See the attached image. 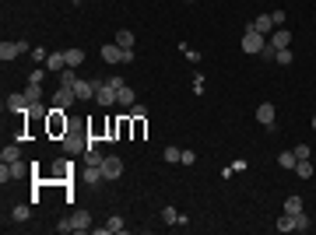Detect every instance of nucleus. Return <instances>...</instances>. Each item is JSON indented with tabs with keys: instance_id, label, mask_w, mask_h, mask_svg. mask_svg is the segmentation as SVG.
Listing matches in <instances>:
<instances>
[{
	"instance_id": "nucleus-35",
	"label": "nucleus",
	"mask_w": 316,
	"mask_h": 235,
	"mask_svg": "<svg viewBox=\"0 0 316 235\" xmlns=\"http://www.w3.org/2000/svg\"><path fill=\"white\" fill-rule=\"evenodd\" d=\"M183 56H186L190 63H197V60H201V53H197V49H190V46H183Z\"/></svg>"
},
{
	"instance_id": "nucleus-1",
	"label": "nucleus",
	"mask_w": 316,
	"mask_h": 235,
	"mask_svg": "<svg viewBox=\"0 0 316 235\" xmlns=\"http://www.w3.org/2000/svg\"><path fill=\"white\" fill-rule=\"evenodd\" d=\"M267 46V39L257 32V28H246V35H243V53H250V56H260V49Z\"/></svg>"
},
{
	"instance_id": "nucleus-19",
	"label": "nucleus",
	"mask_w": 316,
	"mask_h": 235,
	"mask_svg": "<svg viewBox=\"0 0 316 235\" xmlns=\"http://www.w3.org/2000/svg\"><path fill=\"white\" fill-rule=\"evenodd\" d=\"M116 232H123V218H109V221L99 228V235H116Z\"/></svg>"
},
{
	"instance_id": "nucleus-34",
	"label": "nucleus",
	"mask_w": 316,
	"mask_h": 235,
	"mask_svg": "<svg viewBox=\"0 0 316 235\" xmlns=\"http://www.w3.org/2000/svg\"><path fill=\"white\" fill-rule=\"evenodd\" d=\"M134 134L144 137V116H134Z\"/></svg>"
},
{
	"instance_id": "nucleus-15",
	"label": "nucleus",
	"mask_w": 316,
	"mask_h": 235,
	"mask_svg": "<svg viewBox=\"0 0 316 235\" xmlns=\"http://www.w3.org/2000/svg\"><path fill=\"white\" fill-rule=\"evenodd\" d=\"M18 53H21V43H7V39L0 43V60H14Z\"/></svg>"
},
{
	"instance_id": "nucleus-28",
	"label": "nucleus",
	"mask_w": 316,
	"mask_h": 235,
	"mask_svg": "<svg viewBox=\"0 0 316 235\" xmlns=\"http://www.w3.org/2000/svg\"><path fill=\"white\" fill-rule=\"evenodd\" d=\"M85 154H88V165H102V158H105V154H102L99 147H88Z\"/></svg>"
},
{
	"instance_id": "nucleus-32",
	"label": "nucleus",
	"mask_w": 316,
	"mask_h": 235,
	"mask_svg": "<svg viewBox=\"0 0 316 235\" xmlns=\"http://www.w3.org/2000/svg\"><path fill=\"white\" fill-rule=\"evenodd\" d=\"M32 60H35V63H46V60H50V53H46L43 46H35V49H32Z\"/></svg>"
},
{
	"instance_id": "nucleus-12",
	"label": "nucleus",
	"mask_w": 316,
	"mask_h": 235,
	"mask_svg": "<svg viewBox=\"0 0 316 235\" xmlns=\"http://www.w3.org/2000/svg\"><path fill=\"white\" fill-rule=\"evenodd\" d=\"M70 225H74V232H88L92 228V214L88 211H74L70 214Z\"/></svg>"
},
{
	"instance_id": "nucleus-27",
	"label": "nucleus",
	"mask_w": 316,
	"mask_h": 235,
	"mask_svg": "<svg viewBox=\"0 0 316 235\" xmlns=\"http://www.w3.org/2000/svg\"><path fill=\"white\" fill-rule=\"evenodd\" d=\"M25 95H28V102H32V105H39V98H43V88H39V85H28V88H25Z\"/></svg>"
},
{
	"instance_id": "nucleus-25",
	"label": "nucleus",
	"mask_w": 316,
	"mask_h": 235,
	"mask_svg": "<svg viewBox=\"0 0 316 235\" xmlns=\"http://www.w3.org/2000/svg\"><path fill=\"white\" fill-rule=\"evenodd\" d=\"M295 172H299L302 179H309V176H313V162H309V158H299V162H295Z\"/></svg>"
},
{
	"instance_id": "nucleus-20",
	"label": "nucleus",
	"mask_w": 316,
	"mask_h": 235,
	"mask_svg": "<svg viewBox=\"0 0 316 235\" xmlns=\"http://www.w3.org/2000/svg\"><path fill=\"white\" fill-rule=\"evenodd\" d=\"M63 53H67V67H81L85 63V49L74 46V49H63Z\"/></svg>"
},
{
	"instance_id": "nucleus-37",
	"label": "nucleus",
	"mask_w": 316,
	"mask_h": 235,
	"mask_svg": "<svg viewBox=\"0 0 316 235\" xmlns=\"http://www.w3.org/2000/svg\"><path fill=\"white\" fill-rule=\"evenodd\" d=\"M295 158H309V144H299L295 147Z\"/></svg>"
},
{
	"instance_id": "nucleus-21",
	"label": "nucleus",
	"mask_w": 316,
	"mask_h": 235,
	"mask_svg": "<svg viewBox=\"0 0 316 235\" xmlns=\"http://www.w3.org/2000/svg\"><path fill=\"white\" fill-rule=\"evenodd\" d=\"M21 158V147L18 144H7L4 151H0V162H18Z\"/></svg>"
},
{
	"instance_id": "nucleus-5",
	"label": "nucleus",
	"mask_w": 316,
	"mask_h": 235,
	"mask_svg": "<svg viewBox=\"0 0 316 235\" xmlns=\"http://www.w3.org/2000/svg\"><path fill=\"white\" fill-rule=\"evenodd\" d=\"M267 43H270L274 49H292V32H288V28H274Z\"/></svg>"
},
{
	"instance_id": "nucleus-31",
	"label": "nucleus",
	"mask_w": 316,
	"mask_h": 235,
	"mask_svg": "<svg viewBox=\"0 0 316 235\" xmlns=\"http://www.w3.org/2000/svg\"><path fill=\"white\" fill-rule=\"evenodd\" d=\"M309 228V214L302 211V214H295V232H306Z\"/></svg>"
},
{
	"instance_id": "nucleus-39",
	"label": "nucleus",
	"mask_w": 316,
	"mask_h": 235,
	"mask_svg": "<svg viewBox=\"0 0 316 235\" xmlns=\"http://www.w3.org/2000/svg\"><path fill=\"white\" fill-rule=\"evenodd\" d=\"M313 130H316V116H313Z\"/></svg>"
},
{
	"instance_id": "nucleus-36",
	"label": "nucleus",
	"mask_w": 316,
	"mask_h": 235,
	"mask_svg": "<svg viewBox=\"0 0 316 235\" xmlns=\"http://www.w3.org/2000/svg\"><path fill=\"white\" fill-rule=\"evenodd\" d=\"M278 63L288 67V63H292V49H278Z\"/></svg>"
},
{
	"instance_id": "nucleus-30",
	"label": "nucleus",
	"mask_w": 316,
	"mask_h": 235,
	"mask_svg": "<svg viewBox=\"0 0 316 235\" xmlns=\"http://www.w3.org/2000/svg\"><path fill=\"white\" fill-rule=\"evenodd\" d=\"M260 60H263V63H267V60H278V49H274V46L267 43V46L260 49Z\"/></svg>"
},
{
	"instance_id": "nucleus-40",
	"label": "nucleus",
	"mask_w": 316,
	"mask_h": 235,
	"mask_svg": "<svg viewBox=\"0 0 316 235\" xmlns=\"http://www.w3.org/2000/svg\"><path fill=\"white\" fill-rule=\"evenodd\" d=\"M186 4H193V0H186Z\"/></svg>"
},
{
	"instance_id": "nucleus-9",
	"label": "nucleus",
	"mask_w": 316,
	"mask_h": 235,
	"mask_svg": "<svg viewBox=\"0 0 316 235\" xmlns=\"http://www.w3.org/2000/svg\"><path fill=\"white\" fill-rule=\"evenodd\" d=\"M116 102H120V105H127V109H130V105H137V92H134V88H130L127 81H123L120 88H116Z\"/></svg>"
},
{
	"instance_id": "nucleus-14",
	"label": "nucleus",
	"mask_w": 316,
	"mask_h": 235,
	"mask_svg": "<svg viewBox=\"0 0 316 235\" xmlns=\"http://www.w3.org/2000/svg\"><path fill=\"white\" fill-rule=\"evenodd\" d=\"M67 67V53H50V60H46V70L50 74H60Z\"/></svg>"
},
{
	"instance_id": "nucleus-10",
	"label": "nucleus",
	"mask_w": 316,
	"mask_h": 235,
	"mask_svg": "<svg viewBox=\"0 0 316 235\" xmlns=\"http://www.w3.org/2000/svg\"><path fill=\"white\" fill-rule=\"evenodd\" d=\"M63 147H67V154H77V151H88V141L77 134H63Z\"/></svg>"
},
{
	"instance_id": "nucleus-6",
	"label": "nucleus",
	"mask_w": 316,
	"mask_h": 235,
	"mask_svg": "<svg viewBox=\"0 0 316 235\" xmlns=\"http://www.w3.org/2000/svg\"><path fill=\"white\" fill-rule=\"evenodd\" d=\"M95 92H99V81H77V85H74V95H77V102H88V98H95Z\"/></svg>"
},
{
	"instance_id": "nucleus-11",
	"label": "nucleus",
	"mask_w": 316,
	"mask_h": 235,
	"mask_svg": "<svg viewBox=\"0 0 316 235\" xmlns=\"http://www.w3.org/2000/svg\"><path fill=\"white\" fill-rule=\"evenodd\" d=\"M274 112H278V109H274L270 102H260V109H257V120H260V127H274Z\"/></svg>"
},
{
	"instance_id": "nucleus-3",
	"label": "nucleus",
	"mask_w": 316,
	"mask_h": 235,
	"mask_svg": "<svg viewBox=\"0 0 316 235\" xmlns=\"http://www.w3.org/2000/svg\"><path fill=\"white\" fill-rule=\"evenodd\" d=\"M63 112H67V109H60V105L50 112V134H53V137H63V134H67V116H63Z\"/></svg>"
},
{
	"instance_id": "nucleus-7",
	"label": "nucleus",
	"mask_w": 316,
	"mask_h": 235,
	"mask_svg": "<svg viewBox=\"0 0 316 235\" xmlns=\"http://www.w3.org/2000/svg\"><path fill=\"white\" fill-rule=\"evenodd\" d=\"M95 102H99V105H112V102H116V88H112L109 81H99V92H95Z\"/></svg>"
},
{
	"instance_id": "nucleus-38",
	"label": "nucleus",
	"mask_w": 316,
	"mask_h": 235,
	"mask_svg": "<svg viewBox=\"0 0 316 235\" xmlns=\"http://www.w3.org/2000/svg\"><path fill=\"white\" fill-rule=\"evenodd\" d=\"M179 162H183V165H193V162H197V154H193V151H183V158H179Z\"/></svg>"
},
{
	"instance_id": "nucleus-26",
	"label": "nucleus",
	"mask_w": 316,
	"mask_h": 235,
	"mask_svg": "<svg viewBox=\"0 0 316 235\" xmlns=\"http://www.w3.org/2000/svg\"><path fill=\"white\" fill-rule=\"evenodd\" d=\"M11 218H14V221H28V218H32V207H28V204H18V207L11 211Z\"/></svg>"
},
{
	"instance_id": "nucleus-16",
	"label": "nucleus",
	"mask_w": 316,
	"mask_h": 235,
	"mask_svg": "<svg viewBox=\"0 0 316 235\" xmlns=\"http://www.w3.org/2000/svg\"><path fill=\"white\" fill-rule=\"evenodd\" d=\"M116 46H120V49H134V32L120 28V32H116Z\"/></svg>"
},
{
	"instance_id": "nucleus-29",
	"label": "nucleus",
	"mask_w": 316,
	"mask_h": 235,
	"mask_svg": "<svg viewBox=\"0 0 316 235\" xmlns=\"http://www.w3.org/2000/svg\"><path fill=\"white\" fill-rule=\"evenodd\" d=\"M162 221H165V225H176V221H179L176 207H162Z\"/></svg>"
},
{
	"instance_id": "nucleus-17",
	"label": "nucleus",
	"mask_w": 316,
	"mask_h": 235,
	"mask_svg": "<svg viewBox=\"0 0 316 235\" xmlns=\"http://www.w3.org/2000/svg\"><path fill=\"white\" fill-rule=\"evenodd\" d=\"M77 81H81V77H77V67H63V70H60V85H67V88H74Z\"/></svg>"
},
{
	"instance_id": "nucleus-8",
	"label": "nucleus",
	"mask_w": 316,
	"mask_h": 235,
	"mask_svg": "<svg viewBox=\"0 0 316 235\" xmlns=\"http://www.w3.org/2000/svg\"><path fill=\"white\" fill-rule=\"evenodd\" d=\"M7 109L11 112H32V102L25 92H18V95H7Z\"/></svg>"
},
{
	"instance_id": "nucleus-4",
	"label": "nucleus",
	"mask_w": 316,
	"mask_h": 235,
	"mask_svg": "<svg viewBox=\"0 0 316 235\" xmlns=\"http://www.w3.org/2000/svg\"><path fill=\"white\" fill-rule=\"evenodd\" d=\"M102 176L105 179H120L123 176V162L116 158V154H105V158H102Z\"/></svg>"
},
{
	"instance_id": "nucleus-24",
	"label": "nucleus",
	"mask_w": 316,
	"mask_h": 235,
	"mask_svg": "<svg viewBox=\"0 0 316 235\" xmlns=\"http://www.w3.org/2000/svg\"><path fill=\"white\" fill-rule=\"evenodd\" d=\"M274 228H278V232H295V218H292V214H281Z\"/></svg>"
},
{
	"instance_id": "nucleus-18",
	"label": "nucleus",
	"mask_w": 316,
	"mask_h": 235,
	"mask_svg": "<svg viewBox=\"0 0 316 235\" xmlns=\"http://www.w3.org/2000/svg\"><path fill=\"white\" fill-rule=\"evenodd\" d=\"M250 28H257L260 35H267V32H274V18H270V14H260V18H257Z\"/></svg>"
},
{
	"instance_id": "nucleus-2",
	"label": "nucleus",
	"mask_w": 316,
	"mask_h": 235,
	"mask_svg": "<svg viewBox=\"0 0 316 235\" xmlns=\"http://www.w3.org/2000/svg\"><path fill=\"white\" fill-rule=\"evenodd\" d=\"M25 169H28V165H25L21 158H18V162H4V169H0V183H4V186H7V183H14V179H21V176H25Z\"/></svg>"
},
{
	"instance_id": "nucleus-23",
	"label": "nucleus",
	"mask_w": 316,
	"mask_h": 235,
	"mask_svg": "<svg viewBox=\"0 0 316 235\" xmlns=\"http://www.w3.org/2000/svg\"><path fill=\"white\" fill-rule=\"evenodd\" d=\"M295 162H299L295 151H281V154H278V165H281V169H295Z\"/></svg>"
},
{
	"instance_id": "nucleus-22",
	"label": "nucleus",
	"mask_w": 316,
	"mask_h": 235,
	"mask_svg": "<svg viewBox=\"0 0 316 235\" xmlns=\"http://www.w3.org/2000/svg\"><path fill=\"white\" fill-rule=\"evenodd\" d=\"M285 214H292V218L302 214V197H288V200H285Z\"/></svg>"
},
{
	"instance_id": "nucleus-33",
	"label": "nucleus",
	"mask_w": 316,
	"mask_h": 235,
	"mask_svg": "<svg viewBox=\"0 0 316 235\" xmlns=\"http://www.w3.org/2000/svg\"><path fill=\"white\" fill-rule=\"evenodd\" d=\"M179 158H183L179 147H165V162H179Z\"/></svg>"
},
{
	"instance_id": "nucleus-13",
	"label": "nucleus",
	"mask_w": 316,
	"mask_h": 235,
	"mask_svg": "<svg viewBox=\"0 0 316 235\" xmlns=\"http://www.w3.org/2000/svg\"><path fill=\"white\" fill-rule=\"evenodd\" d=\"M53 102H56L60 109H67L70 102H77V95H74V88H67V85H60V88H56V98H53Z\"/></svg>"
}]
</instances>
